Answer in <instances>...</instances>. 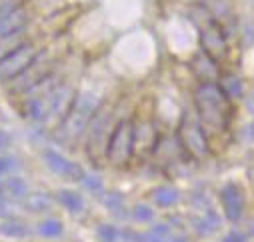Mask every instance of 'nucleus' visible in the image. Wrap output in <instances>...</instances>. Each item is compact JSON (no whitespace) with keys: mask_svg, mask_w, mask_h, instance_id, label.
<instances>
[{"mask_svg":"<svg viewBox=\"0 0 254 242\" xmlns=\"http://www.w3.org/2000/svg\"><path fill=\"white\" fill-rule=\"evenodd\" d=\"M82 186L88 190V192H92V194H102L104 192V184H102V178L98 176V174H84L82 176Z\"/></svg>","mask_w":254,"mask_h":242,"instance_id":"obj_25","label":"nucleus"},{"mask_svg":"<svg viewBox=\"0 0 254 242\" xmlns=\"http://www.w3.org/2000/svg\"><path fill=\"white\" fill-rule=\"evenodd\" d=\"M18 166V160L10 154H0V176L10 174L14 168Z\"/></svg>","mask_w":254,"mask_h":242,"instance_id":"obj_27","label":"nucleus"},{"mask_svg":"<svg viewBox=\"0 0 254 242\" xmlns=\"http://www.w3.org/2000/svg\"><path fill=\"white\" fill-rule=\"evenodd\" d=\"M52 202L54 198L48 194V192H28L24 198H22V206L32 212V214H42V212H48L52 208Z\"/></svg>","mask_w":254,"mask_h":242,"instance_id":"obj_15","label":"nucleus"},{"mask_svg":"<svg viewBox=\"0 0 254 242\" xmlns=\"http://www.w3.org/2000/svg\"><path fill=\"white\" fill-rule=\"evenodd\" d=\"M102 204L116 216H122L124 214V196L116 190H106L102 192Z\"/></svg>","mask_w":254,"mask_h":242,"instance_id":"obj_23","label":"nucleus"},{"mask_svg":"<svg viewBox=\"0 0 254 242\" xmlns=\"http://www.w3.org/2000/svg\"><path fill=\"white\" fill-rule=\"evenodd\" d=\"M132 218H134L136 222H152V220H154V210H152L148 204H144V202L134 204V208H132Z\"/></svg>","mask_w":254,"mask_h":242,"instance_id":"obj_26","label":"nucleus"},{"mask_svg":"<svg viewBox=\"0 0 254 242\" xmlns=\"http://www.w3.org/2000/svg\"><path fill=\"white\" fill-rule=\"evenodd\" d=\"M222 242H246V234L240 232V230H230V232L222 238Z\"/></svg>","mask_w":254,"mask_h":242,"instance_id":"obj_28","label":"nucleus"},{"mask_svg":"<svg viewBox=\"0 0 254 242\" xmlns=\"http://www.w3.org/2000/svg\"><path fill=\"white\" fill-rule=\"evenodd\" d=\"M192 68H194V74L200 76L204 82H214V78L220 74L218 72V62H214V60L208 58L204 52H200L192 60Z\"/></svg>","mask_w":254,"mask_h":242,"instance_id":"obj_14","label":"nucleus"},{"mask_svg":"<svg viewBox=\"0 0 254 242\" xmlns=\"http://www.w3.org/2000/svg\"><path fill=\"white\" fill-rule=\"evenodd\" d=\"M96 236L100 242H120L122 240V230H118L114 224L102 222L96 226Z\"/></svg>","mask_w":254,"mask_h":242,"instance_id":"obj_24","label":"nucleus"},{"mask_svg":"<svg viewBox=\"0 0 254 242\" xmlns=\"http://www.w3.org/2000/svg\"><path fill=\"white\" fill-rule=\"evenodd\" d=\"M102 102L94 92H76L70 110L64 114V118L56 126V132H54L56 142L64 146H72L86 132L90 120L94 118Z\"/></svg>","mask_w":254,"mask_h":242,"instance_id":"obj_2","label":"nucleus"},{"mask_svg":"<svg viewBox=\"0 0 254 242\" xmlns=\"http://www.w3.org/2000/svg\"><path fill=\"white\" fill-rule=\"evenodd\" d=\"M54 200L60 206H64L68 212H72V214H80L84 210V198L76 190H70V188H60L54 194Z\"/></svg>","mask_w":254,"mask_h":242,"instance_id":"obj_16","label":"nucleus"},{"mask_svg":"<svg viewBox=\"0 0 254 242\" xmlns=\"http://www.w3.org/2000/svg\"><path fill=\"white\" fill-rule=\"evenodd\" d=\"M26 24H28V10L24 6L12 8L10 12L0 16V36L22 32V30H26Z\"/></svg>","mask_w":254,"mask_h":242,"instance_id":"obj_11","label":"nucleus"},{"mask_svg":"<svg viewBox=\"0 0 254 242\" xmlns=\"http://www.w3.org/2000/svg\"><path fill=\"white\" fill-rule=\"evenodd\" d=\"M0 190H2V198H14V200H22L26 194H28V184L26 180L20 178V176H10L6 178L2 184H0Z\"/></svg>","mask_w":254,"mask_h":242,"instance_id":"obj_19","label":"nucleus"},{"mask_svg":"<svg viewBox=\"0 0 254 242\" xmlns=\"http://www.w3.org/2000/svg\"><path fill=\"white\" fill-rule=\"evenodd\" d=\"M218 88L224 92V96L228 100H238L244 96V84H242V78L232 74V72H226L220 76V82H218Z\"/></svg>","mask_w":254,"mask_h":242,"instance_id":"obj_18","label":"nucleus"},{"mask_svg":"<svg viewBox=\"0 0 254 242\" xmlns=\"http://www.w3.org/2000/svg\"><path fill=\"white\" fill-rule=\"evenodd\" d=\"M176 138L182 146V150L192 156L196 160H202L208 156L210 152V142H208V136L206 132L202 130L200 122H198V116L196 112L192 110H184L182 116H180V122H178V128H176Z\"/></svg>","mask_w":254,"mask_h":242,"instance_id":"obj_3","label":"nucleus"},{"mask_svg":"<svg viewBox=\"0 0 254 242\" xmlns=\"http://www.w3.org/2000/svg\"><path fill=\"white\" fill-rule=\"evenodd\" d=\"M10 144H12V136L6 130H0V154H2Z\"/></svg>","mask_w":254,"mask_h":242,"instance_id":"obj_29","label":"nucleus"},{"mask_svg":"<svg viewBox=\"0 0 254 242\" xmlns=\"http://www.w3.org/2000/svg\"><path fill=\"white\" fill-rule=\"evenodd\" d=\"M36 232L42 238H58V236H62V232H64V224H62V220H58L54 216H48V218H42L38 222Z\"/></svg>","mask_w":254,"mask_h":242,"instance_id":"obj_22","label":"nucleus"},{"mask_svg":"<svg viewBox=\"0 0 254 242\" xmlns=\"http://www.w3.org/2000/svg\"><path fill=\"white\" fill-rule=\"evenodd\" d=\"M246 104H248V108L254 112V94H250V96L246 98Z\"/></svg>","mask_w":254,"mask_h":242,"instance_id":"obj_31","label":"nucleus"},{"mask_svg":"<svg viewBox=\"0 0 254 242\" xmlns=\"http://www.w3.org/2000/svg\"><path fill=\"white\" fill-rule=\"evenodd\" d=\"M74 96H76L74 86L62 80V82L48 94V120L54 118V120H58V122H60V120L64 118V114L70 110Z\"/></svg>","mask_w":254,"mask_h":242,"instance_id":"obj_9","label":"nucleus"},{"mask_svg":"<svg viewBox=\"0 0 254 242\" xmlns=\"http://www.w3.org/2000/svg\"><path fill=\"white\" fill-rule=\"evenodd\" d=\"M42 52L44 50H38L32 42H24L16 46L14 50H10L8 54H4L0 58V80L12 82L14 78H18L22 72H26L36 62Z\"/></svg>","mask_w":254,"mask_h":242,"instance_id":"obj_5","label":"nucleus"},{"mask_svg":"<svg viewBox=\"0 0 254 242\" xmlns=\"http://www.w3.org/2000/svg\"><path fill=\"white\" fill-rule=\"evenodd\" d=\"M112 126L114 124H112V112H110V108L100 106L98 112L94 114V118L90 120L86 132H84V134H88V138H86V152H88V156L94 162H98V158H102L106 154V142H108Z\"/></svg>","mask_w":254,"mask_h":242,"instance_id":"obj_6","label":"nucleus"},{"mask_svg":"<svg viewBox=\"0 0 254 242\" xmlns=\"http://www.w3.org/2000/svg\"><path fill=\"white\" fill-rule=\"evenodd\" d=\"M132 154H134V120L124 118L118 120L110 130L104 158L112 166L122 168L130 162Z\"/></svg>","mask_w":254,"mask_h":242,"instance_id":"obj_4","label":"nucleus"},{"mask_svg":"<svg viewBox=\"0 0 254 242\" xmlns=\"http://www.w3.org/2000/svg\"><path fill=\"white\" fill-rule=\"evenodd\" d=\"M194 106L202 130L210 134H222L230 126L232 104L218 88L216 82H200L194 90Z\"/></svg>","mask_w":254,"mask_h":242,"instance_id":"obj_1","label":"nucleus"},{"mask_svg":"<svg viewBox=\"0 0 254 242\" xmlns=\"http://www.w3.org/2000/svg\"><path fill=\"white\" fill-rule=\"evenodd\" d=\"M150 198L156 206L160 208H172L174 204H178L180 200V192L174 188V186H156L152 192H150Z\"/></svg>","mask_w":254,"mask_h":242,"instance_id":"obj_20","label":"nucleus"},{"mask_svg":"<svg viewBox=\"0 0 254 242\" xmlns=\"http://www.w3.org/2000/svg\"><path fill=\"white\" fill-rule=\"evenodd\" d=\"M156 146H158L156 128L150 122H138V124H134V152L136 150L154 152Z\"/></svg>","mask_w":254,"mask_h":242,"instance_id":"obj_13","label":"nucleus"},{"mask_svg":"<svg viewBox=\"0 0 254 242\" xmlns=\"http://www.w3.org/2000/svg\"><path fill=\"white\" fill-rule=\"evenodd\" d=\"M244 134H246L248 140H254V122H250V124L244 128Z\"/></svg>","mask_w":254,"mask_h":242,"instance_id":"obj_30","label":"nucleus"},{"mask_svg":"<svg viewBox=\"0 0 254 242\" xmlns=\"http://www.w3.org/2000/svg\"><path fill=\"white\" fill-rule=\"evenodd\" d=\"M200 46L208 58H212L214 62H220L228 54V40H226V32L222 24L208 18V22L200 28Z\"/></svg>","mask_w":254,"mask_h":242,"instance_id":"obj_7","label":"nucleus"},{"mask_svg":"<svg viewBox=\"0 0 254 242\" xmlns=\"http://www.w3.org/2000/svg\"><path fill=\"white\" fill-rule=\"evenodd\" d=\"M220 224H222L220 216H218L214 210H210V208H206L204 214L198 216V218H194V222H192V226H194V230H196L198 234H210V232H216V230L220 228Z\"/></svg>","mask_w":254,"mask_h":242,"instance_id":"obj_21","label":"nucleus"},{"mask_svg":"<svg viewBox=\"0 0 254 242\" xmlns=\"http://www.w3.org/2000/svg\"><path fill=\"white\" fill-rule=\"evenodd\" d=\"M0 236L12 238V240H20V238L30 236V228L20 218L10 216V218H4L2 222H0Z\"/></svg>","mask_w":254,"mask_h":242,"instance_id":"obj_17","label":"nucleus"},{"mask_svg":"<svg viewBox=\"0 0 254 242\" xmlns=\"http://www.w3.org/2000/svg\"><path fill=\"white\" fill-rule=\"evenodd\" d=\"M24 116L34 124L48 122V96H24Z\"/></svg>","mask_w":254,"mask_h":242,"instance_id":"obj_12","label":"nucleus"},{"mask_svg":"<svg viewBox=\"0 0 254 242\" xmlns=\"http://www.w3.org/2000/svg\"><path fill=\"white\" fill-rule=\"evenodd\" d=\"M220 202H222V210H224L226 220H230V222L240 220V216L244 212V194L234 182H228L222 186Z\"/></svg>","mask_w":254,"mask_h":242,"instance_id":"obj_10","label":"nucleus"},{"mask_svg":"<svg viewBox=\"0 0 254 242\" xmlns=\"http://www.w3.org/2000/svg\"><path fill=\"white\" fill-rule=\"evenodd\" d=\"M42 160L46 162V166H48L54 174H58V176H62V178H68V180H74V182H80L82 176L86 174L80 164H76L74 160L66 158L64 154H60V152L54 150V148H46V150L42 152Z\"/></svg>","mask_w":254,"mask_h":242,"instance_id":"obj_8","label":"nucleus"}]
</instances>
